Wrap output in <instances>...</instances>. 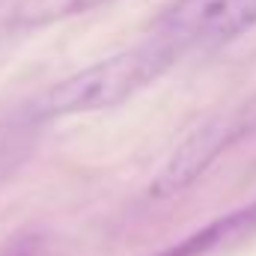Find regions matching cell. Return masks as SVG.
<instances>
[{
	"label": "cell",
	"mask_w": 256,
	"mask_h": 256,
	"mask_svg": "<svg viewBox=\"0 0 256 256\" xmlns=\"http://www.w3.org/2000/svg\"><path fill=\"white\" fill-rule=\"evenodd\" d=\"M179 57L164 48L155 39H146L143 45H134L120 51L102 63L86 66L78 74H68L66 80L54 84L39 102H36V120H57L74 114H96L110 110L128 102L140 90H146L155 78H161Z\"/></svg>",
	"instance_id": "1"
},
{
	"label": "cell",
	"mask_w": 256,
	"mask_h": 256,
	"mask_svg": "<svg viewBox=\"0 0 256 256\" xmlns=\"http://www.w3.org/2000/svg\"><path fill=\"white\" fill-rule=\"evenodd\" d=\"M250 27H256V0H170L149 39L182 57L185 51L220 48Z\"/></svg>",
	"instance_id": "2"
},
{
	"label": "cell",
	"mask_w": 256,
	"mask_h": 256,
	"mask_svg": "<svg viewBox=\"0 0 256 256\" xmlns=\"http://www.w3.org/2000/svg\"><path fill=\"white\" fill-rule=\"evenodd\" d=\"M236 134H238V122L230 120V116H214V120L202 122L196 131H191L176 146V152L170 155V161L155 176L149 194L152 196H173L182 188L194 185L208 170V164L230 146V140Z\"/></svg>",
	"instance_id": "3"
},
{
	"label": "cell",
	"mask_w": 256,
	"mask_h": 256,
	"mask_svg": "<svg viewBox=\"0 0 256 256\" xmlns=\"http://www.w3.org/2000/svg\"><path fill=\"white\" fill-rule=\"evenodd\" d=\"M250 230H256V202L248 206V208H238V212L226 214V218H220V220H214V224H208L206 230L194 232L191 238L179 242L176 248H170L161 256H202L208 250H214V248H224L232 238H242Z\"/></svg>",
	"instance_id": "4"
},
{
	"label": "cell",
	"mask_w": 256,
	"mask_h": 256,
	"mask_svg": "<svg viewBox=\"0 0 256 256\" xmlns=\"http://www.w3.org/2000/svg\"><path fill=\"white\" fill-rule=\"evenodd\" d=\"M108 0H24L18 6V21L21 24H51V21H60L66 15H78V12H86V9H96Z\"/></svg>",
	"instance_id": "5"
},
{
	"label": "cell",
	"mask_w": 256,
	"mask_h": 256,
	"mask_svg": "<svg viewBox=\"0 0 256 256\" xmlns=\"http://www.w3.org/2000/svg\"><path fill=\"white\" fill-rule=\"evenodd\" d=\"M6 256H30V244L24 242L21 248H15V250H9V254H6Z\"/></svg>",
	"instance_id": "6"
}]
</instances>
